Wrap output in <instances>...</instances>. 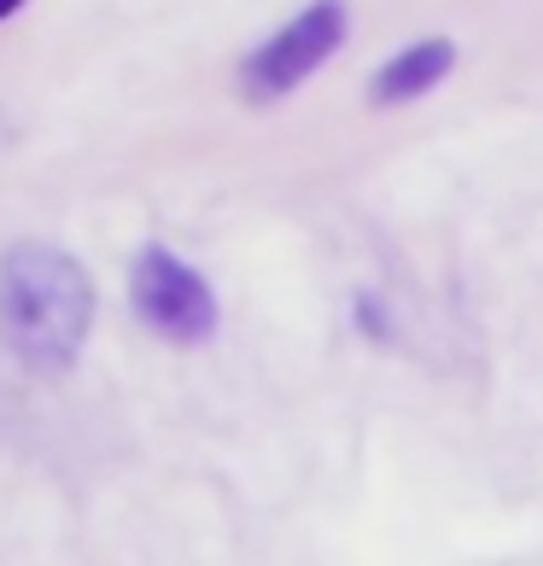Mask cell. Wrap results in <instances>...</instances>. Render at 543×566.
I'll list each match as a JSON object with an SVG mask.
<instances>
[{
	"label": "cell",
	"instance_id": "obj_3",
	"mask_svg": "<svg viewBox=\"0 0 543 566\" xmlns=\"http://www.w3.org/2000/svg\"><path fill=\"white\" fill-rule=\"evenodd\" d=\"M129 298H135V316L146 333L170 345H199L217 333V292L205 286V275L194 263H181L176 251L164 245H146L135 269H129Z\"/></svg>",
	"mask_w": 543,
	"mask_h": 566
},
{
	"label": "cell",
	"instance_id": "obj_4",
	"mask_svg": "<svg viewBox=\"0 0 543 566\" xmlns=\"http://www.w3.org/2000/svg\"><path fill=\"white\" fill-rule=\"evenodd\" d=\"M456 71V41L450 35H427V41H409L404 53H391L380 71H374V106H404V99H421L432 94L438 82Z\"/></svg>",
	"mask_w": 543,
	"mask_h": 566
},
{
	"label": "cell",
	"instance_id": "obj_1",
	"mask_svg": "<svg viewBox=\"0 0 543 566\" xmlns=\"http://www.w3.org/2000/svg\"><path fill=\"white\" fill-rule=\"evenodd\" d=\"M94 275L71 251L24 240L0 258V339L18 363L65 374L94 333Z\"/></svg>",
	"mask_w": 543,
	"mask_h": 566
},
{
	"label": "cell",
	"instance_id": "obj_2",
	"mask_svg": "<svg viewBox=\"0 0 543 566\" xmlns=\"http://www.w3.org/2000/svg\"><path fill=\"white\" fill-rule=\"evenodd\" d=\"M345 24H351L345 0H310L299 18H286L275 35L258 41V48L246 53L240 94L246 99H281V94H292L299 82H310L333 53H340Z\"/></svg>",
	"mask_w": 543,
	"mask_h": 566
},
{
	"label": "cell",
	"instance_id": "obj_5",
	"mask_svg": "<svg viewBox=\"0 0 543 566\" xmlns=\"http://www.w3.org/2000/svg\"><path fill=\"white\" fill-rule=\"evenodd\" d=\"M18 7H24V0H0V24H7V18H12Z\"/></svg>",
	"mask_w": 543,
	"mask_h": 566
}]
</instances>
